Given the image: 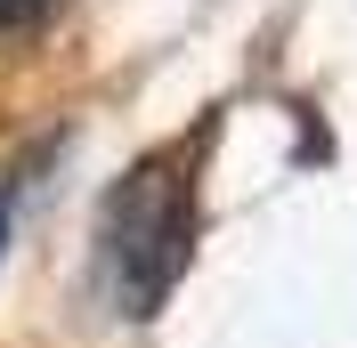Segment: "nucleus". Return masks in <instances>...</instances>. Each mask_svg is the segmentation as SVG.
I'll return each mask as SVG.
<instances>
[{"label":"nucleus","instance_id":"1","mask_svg":"<svg viewBox=\"0 0 357 348\" xmlns=\"http://www.w3.org/2000/svg\"><path fill=\"white\" fill-rule=\"evenodd\" d=\"M187 235H195V187L171 178V154L138 162L106 203V251H114V283L130 316H155L171 300L178 267H187Z\"/></svg>","mask_w":357,"mask_h":348},{"label":"nucleus","instance_id":"3","mask_svg":"<svg viewBox=\"0 0 357 348\" xmlns=\"http://www.w3.org/2000/svg\"><path fill=\"white\" fill-rule=\"evenodd\" d=\"M0 235H8V203H0Z\"/></svg>","mask_w":357,"mask_h":348},{"label":"nucleus","instance_id":"2","mask_svg":"<svg viewBox=\"0 0 357 348\" xmlns=\"http://www.w3.org/2000/svg\"><path fill=\"white\" fill-rule=\"evenodd\" d=\"M49 8H57V0H0V33H33Z\"/></svg>","mask_w":357,"mask_h":348}]
</instances>
